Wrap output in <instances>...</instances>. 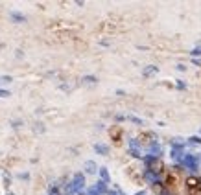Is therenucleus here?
Listing matches in <instances>:
<instances>
[{
    "label": "nucleus",
    "instance_id": "1",
    "mask_svg": "<svg viewBox=\"0 0 201 195\" xmlns=\"http://www.w3.org/2000/svg\"><path fill=\"white\" fill-rule=\"evenodd\" d=\"M83 186H85V177H83V173H76L74 179H72V182H70V190H72V193H74V192H76V193H81Z\"/></svg>",
    "mask_w": 201,
    "mask_h": 195
},
{
    "label": "nucleus",
    "instance_id": "2",
    "mask_svg": "<svg viewBox=\"0 0 201 195\" xmlns=\"http://www.w3.org/2000/svg\"><path fill=\"white\" fill-rule=\"evenodd\" d=\"M144 179H146L148 182H159V181H161V177H159L153 170H148V171L144 173Z\"/></svg>",
    "mask_w": 201,
    "mask_h": 195
},
{
    "label": "nucleus",
    "instance_id": "3",
    "mask_svg": "<svg viewBox=\"0 0 201 195\" xmlns=\"http://www.w3.org/2000/svg\"><path fill=\"white\" fill-rule=\"evenodd\" d=\"M94 151H96L98 155H107V153H109V147H107L105 144H94Z\"/></svg>",
    "mask_w": 201,
    "mask_h": 195
},
{
    "label": "nucleus",
    "instance_id": "4",
    "mask_svg": "<svg viewBox=\"0 0 201 195\" xmlns=\"http://www.w3.org/2000/svg\"><path fill=\"white\" fill-rule=\"evenodd\" d=\"M187 186H188L190 190H196V188H201V182L198 181V179L190 177V179H187Z\"/></svg>",
    "mask_w": 201,
    "mask_h": 195
},
{
    "label": "nucleus",
    "instance_id": "5",
    "mask_svg": "<svg viewBox=\"0 0 201 195\" xmlns=\"http://www.w3.org/2000/svg\"><path fill=\"white\" fill-rule=\"evenodd\" d=\"M85 171H87V173H96L98 168H96V164H94L92 160H87V162H85Z\"/></svg>",
    "mask_w": 201,
    "mask_h": 195
},
{
    "label": "nucleus",
    "instance_id": "6",
    "mask_svg": "<svg viewBox=\"0 0 201 195\" xmlns=\"http://www.w3.org/2000/svg\"><path fill=\"white\" fill-rule=\"evenodd\" d=\"M148 149H150L151 155H159V153H161V146H159L157 142H151V144L148 146Z\"/></svg>",
    "mask_w": 201,
    "mask_h": 195
},
{
    "label": "nucleus",
    "instance_id": "7",
    "mask_svg": "<svg viewBox=\"0 0 201 195\" xmlns=\"http://www.w3.org/2000/svg\"><path fill=\"white\" fill-rule=\"evenodd\" d=\"M100 177H102V182H111V179H109V171H107V168H100Z\"/></svg>",
    "mask_w": 201,
    "mask_h": 195
},
{
    "label": "nucleus",
    "instance_id": "8",
    "mask_svg": "<svg viewBox=\"0 0 201 195\" xmlns=\"http://www.w3.org/2000/svg\"><path fill=\"white\" fill-rule=\"evenodd\" d=\"M11 18H13L15 22H24V20H26V17H24L22 13H17V11H11Z\"/></svg>",
    "mask_w": 201,
    "mask_h": 195
},
{
    "label": "nucleus",
    "instance_id": "9",
    "mask_svg": "<svg viewBox=\"0 0 201 195\" xmlns=\"http://www.w3.org/2000/svg\"><path fill=\"white\" fill-rule=\"evenodd\" d=\"M142 74H144V77H148V76H151V74H157V66H153V64H151V66H146Z\"/></svg>",
    "mask_w": 201,
    "mask_h": 195
},
{
    "label": "nucleus",
    "instance_id": "10",
    "mask_svg": "<svg viewBox=\"0 0 201 195\" xmlns=\"http://www.w3.org/2000/svg\"><path fill=\"white\" fill-rule=\"evenodd\" d=\"M94 188L98 190V193H105V192H107V186H105V182H102V181H100V182H96V186H94Z\"/></svg>",
    "mask_w": 201,
    "mask_h": 195
},
{
    "label": "nucleus",
    "instance_id": "11",
    "mask_svg": "<svg viewBox=\"0 0 201 195\" xmlns=\"http://www.w3.org/2000/svg\"><path fill=\"white\" fill-rule=\"evenodd\" d=\"M83 83H96V77L94 76H85L83 77Z\"/></svg>",
    "mask_w": 201,
    "mask_h": 195
},
{
    "label": "nucleus",
    "instance_id": "12",
    "mask_svg": "<svg viewBox=\"0 0 201 195\" xmlns=\"http://www.w3.org/2000/svg\"><path fill=\"white\" fill-rule=\"evenodd\" d=\"M9 96H11V92L7 88H0V98H9Z\"/></svg>",
    "mask_w": 201,
    "mask_h": 195
},
{
    "label": "nucleus",
    "instance_id": "13",
    "mask_svg": "<svg viewBox=\"0 0 201 195\" xmlns=\"http://www.w3.org/2000/svg\"><path fill=\"white\" fill-rule=\"evenodd\" d=\"M129 120H131L133 123H142V120H140V118H137V116H129Z\"/></svg>",
    "mask_w": 201,
    "mask_h": 195
},
{
    "label": "nucleus",
    "instance_id": "14",
    "mask_svg": "<svg viewBox=\"0 0 201 195\" xmlns=\"http://www.w3.org/2000/svg\"><path fill=\"white\" fill-rule=\"evenodd\" d=\"M9 81H11L9 76H2V77H0V83H9Z\"/></svg>",
    "mask_w": 201,
    "mask_h": 195
},
{
    "label": "nucleus",
    "instance_id": "15",
    "mask_svg": "<svg viewBox=\"0 0 201 195\" xmlns=\"http://www.w3.org/2000/svg\"><path fill=\"white\" fill-rule=\"evenodd\" d=\"M87 195H100V193H98V190H96V188L92 186V188H90V190L87 192Z\"/></svg>",
    "mask_w": 201,
    "mask_h": 195
},
{
    "label": "nucleus",
    "instance_id": "16",
    "mask_svg": "<svg viewBox=\"0 0 201 195\" xmlns=\"http://www.w3.org/2000/svg\"><path fill=\"white\" fill-rule=\"evenodd\" d=\"M50 195H59V190H57L55 186H52V188H50Z\"/></svg>",
    "mask_w": 201,
    "mask_h": 195
},
{
    "label": "nucleus",
    "instance_id": "17",
    "mask_svg": "<svg viewBox=\"0 0 201 195\" xmlns=\"http://www.w3.org/2000/svg\"><path fill=\"white\" fill-rule=\"evenodd\" d=\"M188 142H190V144H201V138H196V136H194V138H190Z\"/></svg>",
    "mask_w": 201,
    "mask_h": 195
},
{
    "label": "nucleus",
    "instance_id": "18",
    "mask_svg": "<svg viewBox=\"0 0 201 195\" xmlns=\"http://www.w3.org/2000/svg\"><path fill=\"white\" fill-rule=\"evenodd\" d=\"M185 87H187V85H185V83H183V81H179V83H177V88H179V90H183V88H185Z\"/></svg>",
    "mask_w": 201,
    "mask_h": 195
},
{
    "label": "nucleus",
    "instance_id": "19",
    "mask_svg": "<svg viewBox=\"0 0 201 195\" xmlns=\"http://www.w3.org/2000/svg\"><path fill=\"white\" fill-rule=\"evenodd\" d=\"M192 63H194V64H198V66H201V59H192Z\"/></svg>",
    "mask_w": 201,
    "mask_h": 195
},
{
    "label": "nucleus",
    "instance_id": "20",
    "mask_svg": "<svg viewBox=\"0 0 201 195\" xmlns=\"http://www.w3.org/2000/svg\"><path fill=\"white\" fill-rule=\"evenodd\" d=\"M192 55H201V48H198V50H194V52H192Z\"/></svg>",
    "mask_w": 201,
    "mask_h": 195
},
{
    "label": "nucleus",
    "instance_id": "21",
    "mask_svg": "<svg viewBox=\"0 0 201 195\" xmlns=\"http://www.w3.org/2000/svg\"><path fill=\"white\" fill-rule=\"evenodd\" d=\"M137 195H146V192H139Z\"/></svg>",
    "mask_w": 201,
    "mask_h": 195
},
{
    "label": "nucleus",
    "instance_id": "22",
    "mask_svg": "<svg viewBox=\"0 0 201 195\" xmlns=\"http://www.w3.org/2000/svg\"><path fill=\"white\" fill-rule=\"evenodd\" d=\"M109 195H116V193H115V192H109Z\"/></svg>",
    "mask_w": 201,
    "mask_h": 195
},
{
    "label": "nucleus",
    "instance_id": "23",
    "mask_svg": "<svg viewBox=\"0 0 201 195\" xmlns=\"http://www.w3.org/2000/svg\"><path fill=\"white\" fill-rule=\"evenodd\" d=\"M7 195H13V193H7Z\"/></svg>",
    "mask_w": 201,
    "mask_h": 195
},
{
    "label": "nucleus",
    "instance_id": "24",
    "mask_svg": "<svg viewBox=\"0 0 201 195\" xmlns=\"http://www.w3.org/2000/svg\"><path fill=\"white\" fill-rule=\"evenodd\" d=\"M199 133H201V129H199Z\"/></svg>",
    "mask_w": 201,
    "mask_h": 195
}]
</instances>
